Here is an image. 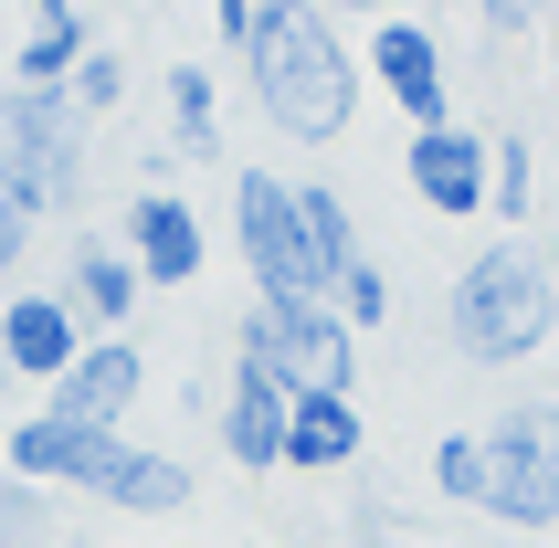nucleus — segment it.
Listing matches in <instances>:
<instances>
[{"instance_id":"f257e3e1","label":"nucleus","mask_w":559,"mask_h":548,"mask_svg":"<svg viewBox=\"0 0 559 548\" xmlns=\"http://www.w3.org/2000/svg\"><path fill=\"white\" fill-rule=\"evenodd\" d=\"M233 63H243L253 117L275 127L285 148H338L348 127H359V85L370 74H359V43L338 32L328 0H275Z\"/></svg>"},{"instance_id":"f03ea898","label":"nucleus","mask_w":559,"mask_h":548,"mask_svg":"<svg viewBox=\"0 0 559 548\" xmlns=\"http://www.w3.org/2000/svg\"><path fill=\"white\" fill-rule=\"evenodd\" d=\"M443 337L465 369H518L559 337V264L528 243V233H497L486 253L454 264L443 285Z\"/></svg>"},{"instance_id":"7ed1b4c3","label":"nucleus","mask_w":559,"mask_h":548,"mask_svg":"<svg viewBox=\"0 0 559 548\" xmlns=\"http://www.w3.org/2000/svg\"><path fill=\"white\" fill-rule=\"evenodd\" d=\"M85 158H95V117L63 85H11L0 95V190L32 222H63L85 201Z\"/></svg>"},{"instance_id":"20e7f679","label":"nucleus","mask_w":559,"mask_h":548,"mask_svg":"<svg viewBox=\"0 0 559 548\" xmlns=\"http://www.w3.org/2000/svg\"><path fill=\"white\" fill-rule=\"evenodd\" d=\"M233 337L253 359H275L296 391H359V327L328 296H253Z\"/></svg>"},{"instance_id":"39448f33","label":"nucleus","mask_w":559,"mask_h":548,"mask_svg":"<svg viewBox=\"0 0 559 548\" xmlns=\"http://www.w3.org/2000/svg\"><path fill=\"white\" fill-rule=\"evenodd\" d=\"M233 253H243L253 296H328L307 222H296V180L285 169H233Z\"/></svg>"},{"instance_id":"423d86ee","label":"nucleus","mask_w":559,"mask_h":548,"mask_svg":"<svg viewBox=\"0 0 559 548\" xmlns=\"http://www.w3.org/2000/svg\"><path fill=\"white\" fill-rule=\"evenodd\" d=\"M486 475L497 527H559V401H507L486 422Z\"/></svg>"},{"instance_id":"0eeeda50","label":"nucleus","mask_w":559,"mask_h":548,"mask_svg":"<svg viewBox=\"0 0 559 548\" xmlns=\"http://www.w3.org/2000/svg\"><path fill=\"white\" fill-rule=\"evenodd\" d=\"M285 412H296V380L233 337L222 391H212V443L233 454V475H285Z\"/></svg>"},{"instance_id":"6e6552de","label":"nucleus","mask_w":559,"mask_h":548,"mask_svg":"<svg viewBox=\"0 0 559 548\" xmlns=\"http://www.w3.org/2000/svg\"><path fill=\"white\" fill-rule=\"evenodd\" d=\"M359 74L402 106V127H443V117H454V63H443V32L412 22V11H380V22H370Z\"/></svg>"},{"instance_id":"1a4fd4ad","label":"nucleus","mask_w":559,"mask_h":548,"mask_svg":"<svg viewBox=\"0 0 559 548\" xmlns=\"http://www.w3.org/2000/svg\"><path fill=\"white\" fill-rule=\"evenodd\" d=\"M117 243H127V264L148 274V296H169V285H190V274L212 264V222L190 212V190L138 180V190H127V212H117Z\"/></svg>"},{"instance_id":"9d476101","label":"nucleus","mask_w":559,"mask_h":548,"mask_svg":"<svg viewBox=\"0 0 559 548\" xmlns=\"http://www.w3.org/2000/svg\"><path fill=\"white\" fill-rule=\"evenodd\" d=\"M148 401V348L138 337H85L63 380H43V412L53 422H85V432H127V412Z\"/></svg>"},{"instance_id":"9b49d317","label":"nucleus","mask_w":559,"mask_h":548,"mask_svg":"<svg viewBox=\"0 0 559 548\" xmlns=\"http://www.w3.org/2000/svg\"><path fill=\"white\" fill-rule=\"evenodd\" d=\"M486 127L465 117H443V127H412V148H402V190L423 201L433 222H486Z\"/></svg>"},{"instance_id":"f8f14e48","label":"nucleus","mask_w":559,"mask_h":548,"mask_svg":"<svg viewBox=\"0 0 559 548\" xmlns=\"http://www.w3.org/2000/svg\"><path fill=\"white\" fill-rule=\"evenodd\" d=\"M85 496H95V507H117V517H180L190 496H201V475H190L169 443H138V432H117V443L95 454Z\"/></svg>"},{"instance_id":"ddd939ff","label":"nucleus","mask_w":559,"mask_h":548,"mask_svg":"<svg viewBox=\"0 0 559 548\" xmlns=\"http://www.w3.org/2000/svg\"><path fill=\"white\" fill-rule=\"evenodd\" d=\"M74 317H85V337H127L138 327V306H148V274L127 264L117 233H85V243L63 253V285H53Z\"/></svg>"},{"instance_id":"4468645a","label":"nucleus","mask_w":559,"mask_h":548,"mask_svg":"<svg viewBox=\"0 0 559 548\" xmlns=\"http://www.w3.org/2000/svg\"><path fill=\"white\" fill-rule=\"evenodd\" d=\"M74 348H85V317H74L53 285H11V296H0V369H11V380L43 391V380H63Z\"/></svg>"},{"instance_id":"2eb2a0df","label":"nucleus","mask_w":559,"mask_h":548,"mask_svg":"<svg viewBox=\"0 0 559 548\" xmlns=\"http://www.w3.org/2000/svg\"><path fill=\"white\" fill-rule=\"evenodd\" d=\"M117 432H85V422H53V412H22V422L0 432V464L22 475V486H63V496H85L95 454H106Z\"/></svg>"},{"instance_id":"dca6fc26","label":"nucleus","mask_w":559,"mask_h":548,"mask_svg":"<svg viewBox=\"0 0 559 548\" xmlns=\"http://www.w3.org/2000/svg\"><path fill=\"white\" fill-rule=\"evenodd\" d=\"M359 443H370L359 391H296V412H285V475H359Z\"/></svg>"},{"instance_id":"f3484780","label":"nucleus","mask_w":559,"mask_h":548,"mask_svg":"<svg viewBox=\"0 0 559 548\" xmlns=\"http://www.w3.org/2000/svg\"><path fill=\"white\" fill-rule=\"evenodd\" d=\"M32 32H22V53H11V85H74V63L95 53V22H85V0H22Z\"/></svg>"},{"instance_id":"a211bd4d","label":"nucleus","mask_w":559,"mask_h":548,"mask_svg":"<svg viewBox=\"0 0 559 548\" xmlns=\"http://www.w3.org/2000/svg\"><path fill=\"white\" fill-rule=\"evenodd\" d=\"M158 106H169V148L180 158H222V74L212 63H169Z\"/></svg>"},{"instance_id":"6ab92c4d","label":"nucleus","mask_w":559,"mask_h":548,"mask_svg":"<svg viewBox=\"0 0 559 548\" xmlns=\"http://www.w3.org/2000/svg\"><path fill=\"white\" fill-rule=\"evenodd\" d=\"M486 212H497L507 233L538 222V148L518 138V127H497V148H486Z\"/></svg>"},{"instance_id":"aec40b11","label":"nucleus","mask_w":559,"mask_h":548,"mask_svg":"<svg viewBox=\"0 0 559 548\" xmlns=\"http://www.w3.org/2000/svg\"><path fill=\"white\" fill-rule=\"evenodd\" d=\"M296 222H307V243H317V264H328V285H338V264H359V212H348V190H328V180H296Z\"/></svg>"},{"instance_id":"412c9836","label":"nucleus","mask_w":559,"mask_h":548,"mask_svg":"<svg viewBox=\"0 0 559 548\" xmlns=\"http://www.w3.org/2000/svg\"><path fill=\"white\" fill-rule=\"evenodd\" d=\"M486 486H497V475H486V432H443L433 443V496L465 507V517H486Z\"/></svg>"},{"instance_id":"4be33fe9","label":"nucleus","mask_w":559,"mask_h":548,"mask_svg":"<svg viewBox=\"0 0 559 548\" xmlns=\"http://www.w3.org/2000/svg\"><path fill=\"white\" fill-rule=\"evenodd\" d=\"M63 95H74V106H85V117L106 127V117H127V95H138V74H127V53H106V43H95V53L74 63V85H63Z\"/></svg>"},{"instance_id":"5701e85b","label":"nucleus","mask_w":559,"mask_h":548,"mask_svg":"<svg viewBox=\"0 0 559 548\" xmlns=\"http://www.w3.org/2000/svg\"><path fill=\"white\" fill-rule=\"evenodd\" d=\"M328 306H338L348 327L370 337L380 317H391V264H380V253H359V264H338V285H328Z\"/></svg>"},{"instance_id":"b1692460","label":"nucleus","mask_w":559,"mask_h":548,"mask_svg":"<svg viewBox=\"0 0 559 548\" xmlns=\"http://www.w3.org/2000/svg\"><path fill=\"white\" fill-rule=\"evenodd\" d=\"M43 527H53V486H22L0 464V548H43Z\"/></svg>"},{"instance_id":"393cba45","label":"nucleus","mask_w":559,"mask_h":548,"mask_svg":"<svg viewBox=\"0 0 559 548\" xmlns=\"http://www.w3.org/2000/svg\"><path fill=\"white\" fill-rule=\"evenodd\" d=\"M475 22L497 32V43H528V32L549 22V0H475Z\"/></svg>"},{"instance_id":"a878e982","label":"nucleus","mask_w":559,"mask_h":548,"mask_svg":"<svg viewBox=\"0 0 559 548\" xmlns=\"http://www.w3.org/2000/svg\"><path fill=\"white\" fill-rule=\"evenodd\" d=\"M264 11H275V0H212V43H222V53H243Z\"/></svg>"},{"instance_id":"bb28decb","label":"nucleus","mask_w":559,"mask_h":548,"mask_svg":"<svg viewBox=\"0 0 559 548\" xmlns=\"http://www.w3.org/2000/svg\"><path fill=\"white\" fill-rule=\"evenodd\" d=\"M32 233H43V222H32L22 201H11V190H0V285H11V274H22V253H32Z\"/></svg>"},{"instance_id":"cd10ccee","label":"nucleus","mask_w":559,"mask_h":548,"mask_svg":"<svg viewBox=\"0 0 559 548\" xmlns=\"http://www.w3.org/2000/svg\"><path fill=\"white\" fill-rule=\"evenodd\" d=\"M348 548H391V507H380V496H359V517H348Z\"/></svg>"},{"instance_id":"c85d7f7f","label":"nucleus","mask_w":559,"mask_h":548,"mask_svg":"<svg viewBox=\"0 0 559 548\" xmlns=\"http://www.w3.org/2000/svg\"><path fill=\"white\" fill-rule=\"evenodd\" d=\"M328 11H359V22H380V11H402V0H328Z\"/></svg>"},{"instance_id":"c756f323","label":"nucleus","mask_w":559,"mask_h":548,"mask_svg":"<svg viewBox=\"0 0 559 548\" xmlns=\"http://www.w3.org/2000/svg\"><path fill=\"white\" fill-rule=\"evenodd\" d=\"M0 391H11V369H0Z\"/></svg>"}]
</instances>
